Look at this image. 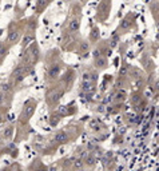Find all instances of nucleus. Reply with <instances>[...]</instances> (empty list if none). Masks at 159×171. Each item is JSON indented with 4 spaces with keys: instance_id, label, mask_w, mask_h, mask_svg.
<instances>
[{
    "instance_id": "f257e3e1",
    "label": "nucleus",
    "mask_w": 159,
    "mask_h": 171,
    "mask_svg": "<svg viewBox=\"0 0 159 171\" xmlns=\"http://www.w3.org/2000/svg\"><path fill=\"white\" fill-rule=\"evenodd\" d=\"M36 100L34 99H30L27 100L26 104H24L23 110H22V114L19 116V122L20 123H28V120L32 118V115L35 114V110H36Z\"/></svg>"
},
{
    "instance_id": "f03ea898",
    "label": "nucleus",
    "mask_w": 159,
    "mask_h": 171,
    "mask_svg": "<svg viewBox=\"0 0 159 171\" xmlns=\"http://www.w3.org/2000/svg\"><path fill=\"white\" fill-rule=\"evenodd\" d=\"M94 64H95V68L98 69H106L108 67V60L103 55H98V56H95Z\"/></svg>"
},
{
    "instance_id": "7ed1b4c3",
    "label": "nucleus",
    "mask_w": 159,
    "mask_h": 171,
    "mask_svg": "<svg viewBox=\"0 0 159 171\" xmlns=\"http://www.w3.org/2000/svg\"><path fill=\"white\" fill-rule=\"evenodd\" d=\"M62 95H63V91H56V90H54V91H51L47 95V102L49 103V104H56L60 100V98H62Z\"/></svg>"
},
{
    "instance_id": "20e7f679",
    "label": "nucleus",
    "mask_w": 159,
    "mask_h": 171,
    "mask_svg": "<svg viewBox=\"0 0 159 171\" xmlns=\"http://www.w3.org/2000/svg\"><path fill=\"white\" fill-rule=\"evenodd\" d=\"M54 141L56 143H60V144H64V143H67L70 141V137H68V134L64 131V130H60V131H58L56 134L54 135Z\"/></svg>"
},
{
    "instance_id": "39448f33",
    "label": "nucleus",
    "mask_w": 159,
    "mask_h": 171,
    "mask_svg": "<svg viewBox=\"0 0 159 171\" xmlns=\"http://www.w3.org/2000/svg\"><path fill=\"white\" fill-rule=\"evenodd\" d=\"M59 75H60V66L55 63V64H52L48 69V78L49 79H56Z\"/></svg>"
},
{
    "instance_id": "423d86ee",
    "label": "nucleus",
    "mask_w": 159,
    "mask_h": 171,
    "mask_svg": "<svg viewBox=\"0 0 159 171\" xmlns=\"http://www.w3.org/2000/svg\"><path fill=\"white\" fill-rule=\"evenodd\" d=\"M79 28H80V19L79 17H75V19H72L71 22H70L68 31L71 34H76V32H79Z\"/></svg>"
},
{
    "instance_id": "0eeeda50",
    "label": "nucleus",
    "mask_w": 159,
    "mask_h": 171,
    "mask_svg": "<svg viewBox=\"0 0 159 171\" xmlns=\"http://www.w3.org/2000/svg\"><path fill=\"white\" fill-rule=\"evenodd\" d=\"M2 138L4 139L5 142H11L12 138H13V126H8L5 127L2 132Z\"/></svg>"
},
{
    "instance_id": "6e6552de",
    "label": "nucleus",
    "mask_w": 159,
    "mask_h": 171,
    "mask_svg": "<svg viewBox=\"0 0 159 171\" xmlns=\"http://www.w3.org/2000/svg\"><path fill=\"white\" fill-rule=\"evenodd\" d=\"M19 37H20V32H17V31H11V32L8 34V43L9 44H15L17 43V40H19Z\"/></svg>"
},
{
    "instance_id": "1a4fd4ad",
    "label": "nucleus",
    "mask_w": 159,
    "mask_h": 171,
    "mask_svg": "<svg viewBox=\"0 0 159 171\" xmlns=\"http://www.w3.org/2000/svg\"><path fill=\"white\" fill-rule=\"evenodd\" d=\"M130 16H131V15H128V16H127V17H125V19L122 20L121 26H119V30H121V31L128 30L130 27H131V24H132V22H130Z\"/></svg>"
},
{
    "instance_id": "9d476101",
    "label": "nucleus",
    "mask_w": 159,
    "mask_h": 171,
    "mask_svg": "<svg viewBox=\"0 0 159 171\" xmlns=\"http://www.w3.org/2000/svg\"><path fill=\"white\" fill-rule=\"evenodd\" d=\"M78 51L79 52H88L90 51V43L86 41V40L80 41V43L78 44Z\"/></svg>"
},
{
    "instance_id": "9b49d317",
    "label": "nucleus",
    "mask_w": 159,
    "mask_h": 171,
    "mask_svg": "<svg viewBox=\"0 0 159 171\" xmlns=\"http://www.w3.org/2000/svg\"><path fill=\"white\" fill-rule=\"evenodd\" d=\"M84 162V166H88V167H94L95 166V163H96V159H95V156L94 155H87L86 156V159L83 160Z\"/></svg>"
},
{
    "instance_id": "f8f14e48",
    "label": "nucleus",
    "mask_w": 159,
    "mask_h": 171,
    "mask_svg": "<svg viewBox=\"0 0 159 171\" xmlns=\"http://www.w3.org/2000/svg\"><path fill=\"white\" fill-rule=\"evenodd\" d=\"M74 79H75V75H74V71H68V72H66L64 78H63V80H64V83H67V84H68V86H71V84H72Z\"/></svg>"
},
{
    "instance_id": "ddd939ff",
    "label": "nucleus",
    "mask_w": 159,
    "mask_h": 171,
    "mask_svg": "<svg viewBox=\"0 0 159 171\" xmlns=\"http://www.w3.org/2000/svg\"><path fill=\"white\" fill-rule=\"evenodd\" d=\"M11 91H12L11 83H2V84H0V92H3V94H9Z\"/></svg>"
},
{
    "instance_id": "4468645a",
    "label": "nucleus",
    "mask_w": 159,
    "mask_h": 171,
    "mask_svg": "<svg viewBox=\"0 0 159 171\" xmlns=\"http://www.w3.org/2000/svg\"><path fill=\"white\" fill-rule=\"evenodd\" d=\"M62 119V115H60V112H56V114H52L51 115V126H56L59 123V120Z\"/></svg>"
},
{
    "instance_id": "2eb2a0df",
    "label": "nucleus",
    "mask_w": 159,
    "mask_h": 171,
    "mask_svg": "<svg viewBox=\"0 0 159 171\" xmlns=\"http://www.w3.org/2000/svg\"><path fill=\"white\" fill-rule=\"evenodd\" d=\"M74 169H79V170L84 169V162H83L82 159H76V160H74Z\"/></svg>"
},
{
    "instance_id": "dca6fc26",
    "label": "nucleus",
    "mask_w": 159,
    "mask_h": 171,
    "mask_svg": "<svg viewBox=\"0 0 159 171\" xmlns=\"http://www.w3.org/2000/svg\"><path fill=\"white\" fill-rule=\"evenodd\" d=\"M99 39V32H98V28H94L92 32H91V36H90V40L91 41H96Z\"/></svg>"
},
{
    "instance_id": "f3484780",
    "label": "nucleus",
    "mask_w": 159,
    "mask_h": 171,
    "mask_svg": "<svg viewBox=\"0 0 159 171\" xmlns=\"http://www.w3.org/2000/svg\"><path fill=\"white\" fill-rule=\"evenodd\" d=\"M127 72H128V66H127V64H123L122 68L119 69V75L125 76V75H127Z\"/></svg>"
},
{
    "instance_id": "a211bd4d",
    "label": "nucleus",
    "mask_w": 159,
    "mask_h": 171,
    "mask_svg": "<svg viewBox=\"0 0 159 171\" xmlns=\"http://www.w3.org/2000/svg\"><path fill=\"white\" fill-rule=\"evenodd\" d=\"M125 98H126L125 91H119V92H116V95H115V100H123Z\"/></svg>"
},
{
    "instance_id": "6ab92c4d",
    "label": "nucleus",
    "mask_w": 159,
    "mask_h": 171,
    "mask_svg": "<svg viewBox=\"0 0 159 171\" xmlns=\"http://www.w3.org/2000/svg\"><path fill=\"white\" fill-rule=\"evenodd\" d=\"M118 41H119V36L116 35V36H114V39H112L110 43H111V47L114 48V47H116V44H118Z\"/></svg>"
},
{
    "instance_id": "aec40b11",
    "label": "nucleus",
    "mask_w": 159,
    "mask_h": 171,
    "mask_svg": "<svg viewBox=\"0 0 159 171\" xmlns=\"http://www.w3.org/2000/svg\"><path fill=\"white\" fill-rule=\"evenodd\" d=\"M4 100H5V94L0 92V106H3V103H4Z\"/></svg>"
},
{
    "instance_id": "412c9836",
    "label": "nucleus",
    "mask_w": 159,
    "mask_h": 171,
    "mask_svg": "<svg viewBox=\"0 0 159 171\" xmlns=\"http://www.w3.org/2000/svg\"><path fill=\"white\" fill-rule=\"evenodd\" d=\"M31 40H32V37H31V36H27L26 40H23V47H26L27 44H28V41H31Z\"/></svg>"
},
{
    "instance_id": "4be33fe9",
    "label": "nucleus",
    "mask_w": 159,
    "mask_h": 171,
    "mask_svg": "<svg viewBox=\"0 0 159 171\" xmlns=\"http://www.w3.org/2000/svg\"><path fill=\"white\" fill-rule=\"evenodd\" d=\"M83 80H90V72H86V74L83 75ZM91 82V80H90Z\"/></svg>"
},
{
    "instance_id": "5701e85b",
    "label": "nucleus",
    "mask_w": 159,
    "mask_h": 171,
    "mask_svg": "<svg viewBox=\"0 0 159 171\" xmlns=\"http://www.w3.org/2000/svg\"><path fill=\"white\" fill-rule=\"evenodd\" d=\"M3 122H4V115H3V114H0V124H2Z\"/></svg>"
}]
</instances>
